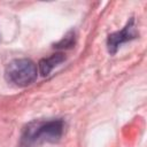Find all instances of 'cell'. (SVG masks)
Listing matches in <instances>:
<instances>
[{
  "instance_id": "6da1fadb",
  "label": "cell",
  "mask_w": 147,
  "mask_h": 147,
  "mask_svg": "<svg viewBox=\"0 0 147 147\" xmlns=\"http://www.w3.org/2000/svg\"><path fill=\"white\" fill-rule=\"evenodd\" d=\"M65 123L62 118H39L24 125L18 147H39L45 142H57L64 133Z\"/></svg>"
},
{
  "instance_id": "7a4b0ae2",
  "label": "cell",
  "mask_w": 147,
  "mask_h": 147,
  "mask_svg": "<svg viewBox=\"0 0 147 147\" xmlns=\"http://www.w3.org/2000/svg\"><path fill=\"white\" fill-rule=\"evenodd\" d=\"M38 77L36 63L30 59L11 60L5 68V79L17 87L31 85Z\"/></svg>"
},
{
  "instance_id": "3957f363",
  "label": "cell",
  "mask_w": 147,
  "mask_h": 147,
  "mask_svg": "<svg viewBox=\"0 0 147 147\" xmlns=\"http://www.w3.org/2000/svg\"><path fill=\"white\" fill-rule=\"evenodd\" d=\"M138 37H139V33L136 30L134 18L131 17L121 31H116V32H113V33L108 34V37H107V49H108L109 54L115 55L122 44L131 41V40H133Z\"/></svg>"
},
{
  "instance_id": "277c9868",
  "label": "cell",
  "mask_w": 147,
  "mask_h": 147,
  "mask_svg": "<svg viewBox=\"0 0 147 147\" xmlns=\"http://www.w3.org/2000/svg\"><path fill=\"white\" fill-rule=\"evenodd\" d=\"M64 61H65V55L63 53H55V54H52L48 57H44L38 62L39 74L42 77H46V76L49 75V72L55 67H57L59 64H61Z\"/></svg>"
},
{
  "instance_id": "5b68a950",
  "label": "cell",
  "mask_w": 147,
  "mask_h": 147,
  "mask_svg": "<svg viewBox=\"0 0 147 147\" xmlns=\"http://www.w3.org/2000/svg\"><path fill=\"white\" fill-rule=\"evenodd\" d=\"M76 42V37H75V32L74 31H69L59 42H56L53 47L54 48H71Z\"/></svg>"
}]
</instances>
